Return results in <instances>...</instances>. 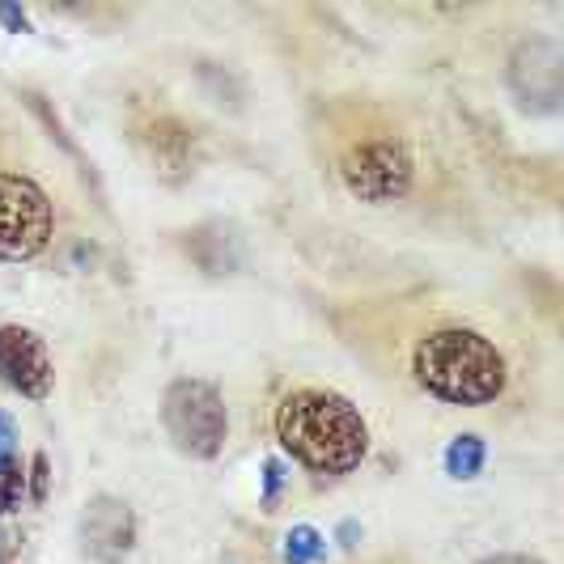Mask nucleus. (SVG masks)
<instances>
[{
	"label": "nucleus",
	"instance_id": "nucleus-12",
	"mask_svg": "<svg viewBox=\"0 0 564 564\" xmlns=\"http://www.w3.org/2000/svg\"><path fill=\"white\" fill-rule=\"evenodd\" d=\"M22 492H26V476H22L13 463H4V467H0V513L18 509Z\"/></svg>",
	"mask_w": 564,
	"mask_h": 564
},
{
	"label": "nucleus",
	"instance_id": "nucleus-7",
	"mask_svg": "<svg viewBox=\"0 0 564 564\" xmlns=\"http://www.w3.org/2000/svg\"><path fill=\"white\" fill-rule=\"evenodd\" d=\"M509 82L518 89V98L527 107H539V111H552L561 102V47L552 39H531L518 47V56L509 64Z\"/></svg>",
	"mask_w": 564,
	"mask_h": 564
},
{
	"label": "nucleus",
	"instance_id": "nucleus-4",
	"mask_svg": "<svg viewBox=\"0 0 564 564\" xmlns=\"http://www.w3.org/2000/svg\"><path fill=\"white\" fill-rule=\"evenodd\" d=\"M339 178L357 199L391 204L412 187V158L399 137H366L339 153Z\"/></svg>",
	"mask_w": 564,
	"mask_h": 564
},
{
	"label": "nucleus",
	"instance_id": "nucleus-1",
	"mask_svg": "<svg viewBox=\"0 0 564 564\" xmlns=\"http://www.w3.org/2000/svg\"><path fill=\"white\" fill-rule=\"evenodd\" d=\"M281 446L318 476H344L361 467L369 429L361 412L336 391H293L276 408Z\"/></svg>",
	"mask_w": 564,
	"mask_h": 564
},
{
	"label": "nucleus",
	"instance_id": "nucleus-5",
	"mask_svg": "<svg viewBox=\"0 0 564 564\" xmlns=\"http://www.w3.org/2000/svg\"><path fill=\"white\" fill-rule=\"evenodd\" d=\"M52 242V199L26 174H0V259H34Z\"/></svg>",
	"mask_w": 564,
	"mask_h": 564
},
{
	"label": "nucleus",
	"instance_id": "nucleus-13",
	"mask_svg": "<svg viewBox=\"0 0 564 564\" xmlns=\"http://www.w3.org/2000/svg\"><path fill=\"white\" fill-rule=\"evenodd\" d=\"M13 446H18V429H13V421L0 412V467L13 458Z\"/></svg>",
	"mask_w": 564,
	"mask_h": 564
},
{
	"label": "nucleus",
	"instance_id": "nucleus-3",
	"mask_svg": "<svg viewBox=\"0 0 564 564\" xmlns=\"http://www.w3.org/2000/svg\"><path fill=\"white\" fill-rule=\"evenodd\" d=\"M162 421H166L170 442L183 454H196V458H213L226 446V403L221 395L196 382V378H178L162 399Z\"/></svg>",
	"mask_w": 564,
	"mask_h": 564
},
{
	"label": "nucleus",
	"instance_id": "nucleus-2",
	"mask_svg": "<svg viewBox=\"0 0 564 564\" xmlns=\"http://www.w3.org/2000/svg\"><path fill=\"white\" fill-rule=\"evenodd\" d=\"M412 369L429 395L463 403V408L492 403L506 391V357L497 352L492 339L467 332V327H442V332L424 336L416 344Z\"/></svg>",
	"mask_w": 564,
	"mask_h": 564
},
{
	"label": "nucleus",
	"instance_id": "nucleus-10",
	"mask_svg": "<svg viewBox=\"0 0 564 564\" xmlns=\"http://www.w3.org/2000/svg\"><path fill=\"white\" fill-rule=\"evenodd\" d=\"M327 556V543L314 527H293L284 539V561L289 564H318Z\"/></svg>",
	"mask_w": 564,
	"mask_h": 564
},
{
	"label": "nucleus",
	"instance_id": "nucleus-6",
	"mask_svg": "<svg viewBox=\"0 0 564 564\" xmlns=\"http://www.w3.org/2000/svg\"><path fill=\"white\" fill-rule=\"evenodd\" d=\"M52 357L47 344L26 327H0V382L18 395L43 399L52 391Z\"/></svg>",
	"mask_w": 564,
	"mask_h": 564
},
{
	"label": "nucleus",
	"instance_id": "nucleus-11",
	"mask_svg": "<svg viewBox=\"0 0 564 564\" xmlns=\"http://www.w3.org/2000/svg\"><path fill=\"white\" fill-rule=\"evenodd\" d=\"M446 467H451V476H458V480L480 476V467H484V442L480 437H454L451 451H446Z\"/></svg>",
	"mask_w": 564,
	"mask_h": 564
},
{
	"label": "nucleus",
	"instance_id": "nucleus-8",
	"mask_svg": "<svg viewBox=\"0 0 564 564\" xmlns=\"http://www.w3.org/2000/svg\"><path fill=\"white\" fill-rule=\"evenodd\" d=\"M137 539V527H132V509L115 497H94L82 513V543L85 556L98 564H119L128 556Z\"/></svg>",
	"mask_w": 564,
	"mask_h": 564
},
{
	"label": "nucleus",
	"instance_id": "nucleus-15",
	"mask_svg": "<svg viewBox=\"0 0 564 564\" xmlns=\"http://www.w3.org/2000/svg\"><path fill=\"white\" fill-rule=\"evenodd\" d=\"M484 564H539V561H531V556H488Z\"/></svg>",
	"mask_w": 564,
	"mask_h": 564
},
{
	"label": "nucleus",
	"instance_id": "nucleus-14",
	"mask_svg": "<svg viewBox=\"0 0 564 564\" xmlns=\"http://www.w3.org/2000/svg\"><path fill=\"white\" fill-rule=\"evenodd\" d=\"M281 480H284L281 463H268V488H263V497H268V501H272V497L281 492Z\"/></svg>",
	"mask_w": 564,
	"mask_h": 564
},
{
	"label": "nucleus",
	"instance_id": "nucleus-9",
	"mask_svg": "<svg viewBox=\"0 0 564 564\" xmlns=\"http://www.w3.org/2000/svg\"><path fill=\"white\" fill-rule=\"evenodd\" d=\"M141 141L149 144V153H153V162H158V166H187V158H192V137H187L174 119H158V123H149Z\"/></svg>",
	"mask_w": 564,
	"mask_h": 564
}]
</instances>
